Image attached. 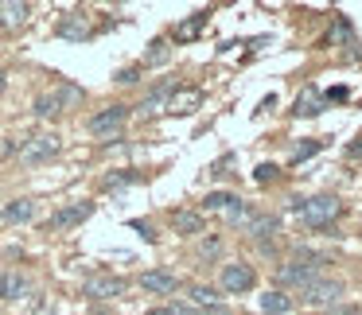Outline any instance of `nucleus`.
Here are the masks:
<instances>
[{"instance_id":"a878e982","label":"nucleus","mask_w":362,"mask_h":315,"mask_svg":"<svg viewBox=\"0 0 362 315\" xmlns=\"http://www.w3.org/2000/svg\"><path fill=\"white\" fill-rule=\"evenodd\" d=\"M346 40H351V24L339 16V20H335V32H331V43H346Z\"/></svg>"},{"instance_id":"1a4fd4ad","label":"nucleus","mask_w":362,"mask_h":315,"mask_svg":"<svg viewBox=\"0 0 362 315\" xmlns=\"http://www.w3.org/2000/svg\"><path fill=\"white\" fill-rule=\"evenodd\" d=\"M90 214H94V203H71V206H63V210H55L51 226H55V230H71V226H78V222H86Z\"/></svg>"},{"instance_id":"a211bd4d","label":"nucleus","mask_w":362,"mask_h":315,"mask_svg":"<svg viewBox=\"0 0 362 315\" xmlns=\"http://www.w3.org/2000/svg\"><path fill=\"white\" fill-rule=\"evenodd\" d=\"M195 105H199V90H180V94H172L168 109H172V113H191Z\"/></svg>"},{"instance_id":"473e14b6","label":"nucleus","mask_w":362,"mask_h":315,"mask_svg":"<svg viewBox=\"0 0 362 315\" xmlns=\"http://www.w3.org/2000/svg\"><path fill=\"white\" fill-rule=\"evenodd\" d=\"M148 315H168V307H156V311H148Z\"/></svg>"},{"instance_id":"4be33fe9","label":"nucleus","mask_w":362,"mask_h":315,"mask_svg":"<svg viewBox=\"0 0 362 315\" xmlns=\"http://www.w3.org/2000/svg\"><path fill=\"white\" fill-rule=\"evenodd\" d=\"M168 55H172L168 40H156V43H152V51L144 55V63H148V66H160V63H168Z\"/></svg>"},{"instance_id":"4468645a","label":"nucleus","mask_w":362,"mask_h":315,"mask_svg":"<svg viewBox=\"0 0 362 315\" xmlns=\"http://www.w3.org/2000/svg\"><path fill=\"white\" fill-rule=\"evenodd\" d=\"M59 35H63V40H86V35H90L86 16H66L63 24H59Z\"/></svg>"},{"instance_id":"bb28decb","label":"nucleus","mask_w":362,"mask_h":315,"mask_svg":"<svg viewBox=\"0 0 362 315\" xmlns=\"http://www.w3.org/2000/svg\"><path fill=\"white\" fill-rule=\"evenodd\" d=\"M315 148H320V144H315V141H308V144H300V148H296V152H292V160H296V164H300V160H308V156H315Z\"/></svg>"},{"instance_id":"f3484780","label":"nucleus","mask_w":362,"mask_h":315,"mask_svg":"<svg viewBox=\"0 0 362 315\" xmlns=\"http://www.w3.org/2000/svg\"><path fill=\"white\" fill-rule=\"evenodd\" d=\"M172 226H175V234H199V230H203V218H199L195 210H180L172 218Z\"/></svg>"},{"instance_id":"cd10ccee","label":"nucleus","mask_w":362,"mask_h":315,"mask_svg":"<svg viewBox=\"0 0 362 315\" xmlns=\"http://www.w3.org/2000/svg\"><path fill=\"white\" fill-rule=\"evenodd\" d=\"M136 78H141V66H125V71L117 74V82H125V86H129V82H136Z\"/></svg>"},{"instance_id":"c756f323","label":"nucleus","mask_w":362,"mask_h":315,"mask_svg":"<svg viewBox=\"0 0 362 315\" xmlns=\"http://www.w3.org/2000/svg\"><path fill=\"white\" fill-rule=\"evenodd\" d=\"M346 160H351V164H358V160H362V141H354L351 148H346Z\"/></svg>"},{"instance_id":"ddd939ff","label":"nucleus","mask_w":362,"mask_h":315,"mask_svg":"<svg viewBox=\"0 0 362 315\" xmlns=\"http://www.w3.org/2000/svg\"><path fill=\"white\" fill-rule=\"evenodd\" d=\"M28 292V280L20 273H4L0 276V299H20Z\"/></svg>"},{"instance_id":"2f4dec72","label":"nucleus","mask_w":362,"mask_h":315,"mask_svg":"<svg viewBox=\"0 0 362 315\" xmlns=\"http://www.w3.org/2000/svg\"><path fill=\"white\" fill-rule=\"evenodd\" d=\"M168 315H191V311H187V307H180V304H175V307H168Z\"/></svg>"},{"instance_id":"7c9ffc66","label":"nucleus","mask_w":362,"mask_h":315,"mask_svg":"<svg viewBox=\"0 0 362 315\" xmlns=\"http://www.w3.org/2000/svg\"><path fill=\"white\" fill-rule=\"evenodd\" d=\"M133 230H136V234H144L148 242H156V234H152V226H148V222H133Z\"/></svg>"},{"instance_id":"f257e3e1","label":"nucleus","mask_w":362,"mask_h":315,"mask_svg":"<svg viewBox=\"0 0 362 315\" xmlns=\"http://www.w3.org/2000/svg\"><path fill=\"white\" fill-rule=\"evenodd\" d=\"M292 210H296L312 230H323V226H331V222L343 214V203H339L335 195H315V198H308V203H296Z\"/></svg>"},{"instance_id":"0eeeda50","label":"nucleus","mask_w":362,"mask_h":315,"mask_svg":"<svg viewBox=\"0 0 362 315\" xmlns=\"http://www.w3.org/2000/svg\"><path fill=\"white\" fill-rule=\"evenodd\" d=\"M141 288L152 292V296H172V292L180 288V280H175V273H168V268H148V273L141 276Z\"/></svg>"},{"instance_id":"f03ea898","label":"nucleus","mask_w":362,"mask_h":315,"mask_svg":"<svg viewBox=\"0 0 362 315\" xmlns=\"http://www.w3.org/2000/svg\"><path fill=\"white\" fill-rule=\"evenodd\" d=\"M339 296H343L339 280H312L308 288H300V299L312 307H331V304H339Z\"/></svg>"},{"instance_id":"aec40b11","label":"nucleus","mask_w":362,"mask_h":315,"mask_svg":"<svg viewBox=\"0 0 362 315\" xmlns=\"http://www.w3.org/2000/svg\"><path fill=\"white\" fill-rule=\"evenodd\" d=\"M35 117H59L63 113V105H59V97L55 94H43V97H35Z\"/></svg>"},{"instance_id":"9b49d317","label":"nucleus","mask_w":362,"mask_h":315,"mask_svg":"<svg viewBox=\"0 0 362 315\" xmlns=\"http://www.w3.org/2000/svg\"><path fill=\"white\" fill-rule=\"evenodd\" d=\"M281 280H284V284H296V288H308V284L315 280V268H308V265H296V261H288V265L281 268Z\"/></svg>"},{"instance_id":"7ed1b4c3","label":"nucleus","mask_w":362,"mask_h":315,"mask_svg":"<svg viewBox=\"0 0 362 315\" xmlns=\"http://www.w3.org/2000/svg\"><path fill=\"white\" fill-rule=\"evenodd\" d=\"M253 284H257V273H253L250 265H242V261H234V265H222V288H226L230 296H238V292H250Z\"/></svg>"},{"instance_id":"c85d7f7f","label":"nucleus","mask_w":362,"mask_h":315,"mask_svg":"<svg viewBox=\"0 0 362 315\" xmlns=\"http://www.w3.org/2000/svg\"><path fill=\"white\" fill-rule=\"evenodd\" d=\"M273 175H276V164H261V167H257V179H261V183L273 179Z\"/></svg>"},{"instance_id":"f8f14e48","label":"nucleus","mask_w":362,"mask_h":315,"mask_svg":"<svg viewBox=\"0 0 362 315\" xmlns=\"http://www.w3.org/2000/svg\"><path fill=\"white\" fill-rule=\"evenodd\" d=\"M261 311L265 315H288L292 296H284V292H265V296H261Z\"/></svg>"},{"instance_id":"39448f33","label":"nucleus","mask_w":362,"mask_h":315,"mask_svg":"<svg viewBox=\"0 0 362 315\" xmlns=\"http://www.w3.org/2000/svg\"><path fill=\"white\" fill-rule=\"evenodd\" d=\"M55 152H59V136L55 133H40L20 148V156H24V164H43V160H51Z\"/></svg>"},{"instance_id":"b1692460","label":"nucleus","mask_w":362,"mask_h":315,"mask_svg":"<svg viewBox=\"0 0 362 315\" xmlns=\"http://www.w3.org/2000/svg\"><path fill=\"white\" fill-rule=\"evenodd\" d=\"M226 203H234V195H226V191H211V195L203 198L206 210H226Z\"/></svg>"},{"instance_id":"423d86ee","label":"nucleus","mask_w":362,"mask_h":315,"mask_svg":"<svg viewBox=\"0 0 362 315\" xmlns=\"http://www.w3.org/2000/svg\"><path fill=\"white\" fill-rule=\"evenodd\" d=\"M82 292H86L90 299H113V296H121V292H125V280H121V276L102 273V276H90V280L82 284Z\"/></svg>"},{"instance_id":"6e6552de","label":"nucleus","mask_w":362,"mask_h":315,"mask_svg":"<svg viewBox=\"0 0 362 315\" xmlns=\"http://www.w3.org/2000/svg\"><path fill=\"white\" fill-rule=\"evenodd\" d=\"M28 16H32V4H24V0H4L0 4V28H8V32L24 28Z\"/></svg>"},{"instance_id":"5701e85b","label":"nucleus","mask_w":362,"mask_h":315,"mask_svg":"<svg viewBox=\"0 0 362 315\" xmlns=\"http://www.w3.org/2000/svg\"><path fill=\"white\" fill-rule=\"evenodd\" d=\"M245 226H250V234H253V237H257V242H261V237H265V234H273V230H276V218H265V214H261V218H250V222H245Z\"/></svg>"},{"instance_id":"dca6fc26","label":"nucleus","mask_w":362,"mask_h":315,"mask_svg":"<svg viewBox=\"0 0 362 315\" xmlns=\"http://www.w3.org/2000/svg\"><path fill=\"white\" fill-rule=\"evenodd\" d=\"M296 113L300 117H315V113H323V97L315 94V90H304V94L296 97Z\"/></svg>"},{"instance_id":"9d476101","label":"nucleus","mask_w":362,"mask_h":315,"mask_svg":"<svg viewBox=\"0 0 362 315\" xmlns=\"http://www.w3.org/2000/svg\"><path fill=\"white\" fill-rule=\"evenodd\" d=\"M32 218H35L32 198H16V203H8L0 210V222H4V226H20V222H32Z\"/></svg>"},{"instance_id":"2eb2a0df","label":"nucleus","mask_w":362,"mask_h":315,"mask_svg":"<svg viewBox=\"0 0 362 315\" xmlns=\"http://www.w3.org/2000/svg\"><path fill=\"white\" fill-rule=\"evenodd\" d=\"M172 94H175V86H156V90H152V94L141 102V109H144V113H156V109H164V105L172 102Z\"/></svg>"},{"instance_id":"393cba45","label":"nucleus","mask_w":362,"mask_h":315,"mask_svg":"<svg viewBox=\"0 0 362 315\" xmlns=\"http://www.w3.org/2000/svg\"><path fill=\"white\" fill-rule=\"evenodd\" d=\"M203 24H206V16L199 12V16H191V20H187V24H183L175 35H180V40H191V35H199V28H203Z\"/></svg>"},{"instance_id":"412c9836","label":"nucleus","mask_w":362,"mask_h":315,"mask_svg":"<svg viewBox=\"0 0 362 315\" xmlns=\"http://www.w3.org/2000/svg\"><path fill=\"white\" fill-rule=\"evenodd\" d=\"M222 214H226L230 226H245V222H250V210H245V203L238 195H234V203H226V210H222Z\"/></svg>"},{"instance_id":"72a5a7b5","label":"nucleus","mask_w":362,"mask_h":315,"mask_svg":"<svg viewBox=\"0 0 362 315\" xmlns=\"http://www.w3.org/2000/svg\"><path fill=\"white\" fill-rule=\"evenodd\" d=\"M4 82H8V78H4V71H0V94H4Z\"/></svg>"},{"instance_id":"20e7f679","label":"nucleus","mask_w":362,"mask_h":315,"mask_svg":"<svg viewBox=\"0 0 362 315\" xmlns=\"http://www.w3.org/2000/svg\"><path fill=\"white\" fill-rule=\"evenodd\" d=\"M125 117H129V109H125V105H110V109L94 113V117L86 121V129H90L94 136H113L121 125H125Z\"/></svg>"},{"instance_id":"6ab92c4d","label":"nucleus","mask_w":362,"mask_h":315,"mask_svg":"<svg viewBox=\"0 0 362 315\" xmlns=\"http://www.w3.org/2000/svg\"><path fill=\"white\" fill-rule=\"evenodd\" d=\"M191 304H199V307H206V311H211V307H218V296H214V288H206V284H191Z\"/></svg>"}]
</instances>
